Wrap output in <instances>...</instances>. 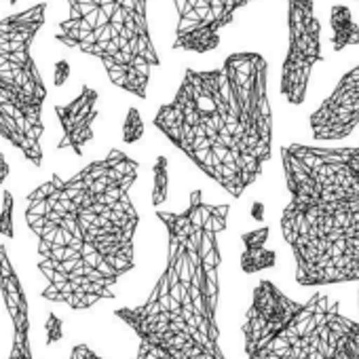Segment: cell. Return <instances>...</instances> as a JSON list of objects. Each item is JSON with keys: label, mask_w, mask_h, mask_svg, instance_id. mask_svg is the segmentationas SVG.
<instances>
[{"label": "cell", "mask_w": 359, "mask_h": 359, "mask_svg": "<svg viewBox=\"0 0 359 359\" xmlns=\"http://www.w3.org/2000/svg\"><path fill=\"white\" fill-rule=\"evenodd\" d=\"M140 163L112 148L62 180L57 173L26 197V226L39 239L45 300L87 311L116 296V283L135 266L140 214L131 187Z\"/></svg>", "instance_id": "cell-1"}, {"label": "cell", "mask_w": 359, "mask_h": 359, "mask_svg": "<svg viewBox=\"0 0 359 359\" xmlns=\"http://www.w3.org/2000/svg\"><path fill=\"white\" fill-rule=\"evenodd\" d=\"M152 125L199 171L239 199L273 156L269 64L256 51L229 55L220 68H187Z\"/></svg>", "instance_id": "cell-2"}, {"label": "cell", "mask_w": 359, "mask_h": 359, "mask_svg": "<svg viewBox=\"0 0 359 359\" xmlns=\"http://www.w3.org/2000/svg\"><path fill=\"white\" fill-rule=\"evenodd\" d=\"M231 205L208 203L195 189L182 212H156L167 233L165 269L148 298L121 306L137 338L135 359H226L220 342V239Z\"/></svg>", "instance_id": "cell-3"}, {"label": "cell", "mask_w": 359, "mask_h": 359, "mask_svg": "<svg viewBox=\"0 0 359 359\" xmlns=\"http://www.w3.org/2000/svg\"><path fill=\"white\" fill-rule=\"evenodd\" d=\"M281 235L304 287L359 281V146L281 148Z\"/></svg>", "instance_id": "cell-4"}, {"label": "cell", "mask_w": 359, "mask_h": 359, "mask_svg": "<svg viewBox=\"0 0 359 359\" xmlns=\"http://www.w3.org/2000/svg\"><path fill=\"white\" fill-rule=\"evenodd\" d=\"M241 332L248 359H359V319L338 300L300 302L269 279L254 285Z\"/></svg>", "instance_id": "cell-5"}, {"label": "cell", "mask_w": 359, "mask_h": 359, "mask_svg": "<svg viewBox=\"0 0 359 359\" xmlns=\"http://www.w3.org/2000/svg\"><path fill=\"white\" fill-rule=\"evenodd\" d=\"M70 18L55 39L97 57L110 83L146 100L150 74L161 66L148 28V0H68Z\"/></svg>", "instance_id": "cell-6"}, {"label": "cell", "mask_w": 359, "mask_h": 359, "mask_svg": "<svg viewBox=\"0 0 359 359\" xmlns=\"http://www.w3.org/2000/svg\"><path fill=\"white\" fill-rule=\"evenodd\" d=\"M11 53V43L0 47V137L15 146L30 165L41 167L47 87L34 62L20 64Z\"/></svg>", "instance_id": "cell-7"}, {"label": "cell", "mask_w": 359, "mask_h": 359, "mask_svg": "<svg viewBox=\"0 0 359 359\" xmlns=\"http://www.w3.org/2000/svg\"><path fill=\"white\" fill-rule=\"evenodd\" d=\"M287 3V51L281 66V95L287 104L300 106L306 100L313 68L323 62L321 24L313 0Z\"/></svg>", "instance_id": "cell-8"}, {"label": "cell", "mask_w": 359, "mask_h": 359, "mask_svg": "<svg viewBox=\"0 0 359 359\" xmlns=\"http://www.w3.org/2000/svg\"><path fill=\"white\" fill-rule=\"evenodd\" d=\"M254 0H173L177 28L171 49L187 53H212L220 47L222 30Z\"/></svg>", "instance_id": "cell-9"}, {"label": "cell", "mask_w": 359, "mask_h": 359, "mask_svg": "<svg viewBox=\"0 0 359 359\" xmlns=\"http://www.w3.org/2000/svg\"><path fill=\"white\" fill-rule=\"evenodd\" d=\"M359 125V66L348 70L334 91L309 116V127L315 140L334 142L348 137Z\"/></svg>", "instance_id": "cell-10"}, {"label": "cell", "mask_w": 359, "mask_h": 359, "mask_svg": "<svg viewBox=\"0 0 359 359\" xmlns=\"http://www.w3.org/2000/svg\"><path fill=\"white\" fill-rule=\"evenodd\" d=\"M0 294L11 319L13 338L7 359H36L30 342V306L7 245H0Z\"/></svg>", "instance_id": "cell-11"}, {"label": "cell", "mask_w": 359, "mask_h": 359, "mask_svg": "<svg viewBox=\"0 0 359 359\" xmlns=\"http://www.w3.org/2000/svg\"><path fill=\"white\" fill-rule=\"evenodd\" d=\"M97 91L83 85L81 93L70 104H57L55 114L62 125V140L57 150H72L76 156L85 152V146L93 140V123L97 118Z\"/></svg>", "instance_id": "cell-12"}, {"label": "cell", "mask_w": 359, "mask_h": 359, "mask_svg": "<svg viewBox=\"0 0 359 359\" xmlns=\"http://www.w3.org/2000/svg\"><path fill=\"white\" fill-rule=\"evenodd\" d=\"M243 241V254H241V269L245 273H260L264 269L275 266V252L266 250L269 243V226L250 231L241 237Z\"/></svg>", "instance_id": "cell-13"}, {"label": "cell", "mask_w": 359, "mask_h": 359, "mask_svg": "<svg viewBox=\"0 0 359 359\" xmlns=\"http://www.w3.org/2000/svg\"><path fill=\"white\" fill-rule=\"evenodd\" d=\"M330 26H332V47L336 53L344 51L346 47L359 45V26L353 18V11L346 5L332 7Z\"/></svg>", "instance_id": "cell-14"}, {"label": "cell", "mask_w": 359, "mask_h": 359, "mask_svg": "<svg viewBox=\"0 0 359 359\" xmlns=\"http://www.w3.org/2000/svg\"><path fill=\"white\" fill-rule=\"evenodd\" d=\"M169 197V163L167 156H156L154 165H152V205L158 208L167 201Z\"/></svg>", "instance_id": "cell-15"}, {"label": "cell", "mask_w": 359, "mask_h": 359, "mask_svg": "<svg viewBox=\"0 0 359 359\" xmlns=\"http://www.w3.org/2000/svg\"><path fill=\"white\" fill-rule=\"evenodd\" d=\"M13 212H15V199L11 191H3V210H0V237L13 239L15 226H13Z\"/></svg>", "instance_id": "cell-16"}, {"label": "cell", "mask_w": 359, "mask_h": 359, "mask_svg": "<svg viewBox=\"0 0 359 359\" xmlns=\"http://www.w3.org/2000/svg\"><path fill=\"white\" fill-rule=\"evenodd\" d=\"M144 135V121L137 108H129L125 123H123V142L125 144H135Z\"/></svg>", "instance_id": "cell-17"}, {"label": "cell", "mask_w": 359, "mask_h": 359, "mask_svg": "<svg viewBox=\"0 0 359 359\" xmlns=\"http://www.w3.org/2000/svg\"><path fill=\"white\" fill-rule=\"evenodd\" d=\"M45 336H47V346H53V344H57L64 338V323H62V319L55 313H49L47 315Z\"/></svg>", "instance_id": "cell-18"}, {"label": "cell", "mask_w": 359, "mask_h": 359, "mask_svg": "<svg viewBox=\"0 0 359 359\" xmlns=\"http://www.w3.org/2000/svg\"><path fill=\"white\" fill-rule=\"evenodd\" d=\"M68 79H70V64L66 60L55 62V70H53V83H55V87L66 85Z\"/></svg>", "instance_id": "cell-19"}, {"label": "cell", "mask_w": 359, "mask_h": 359, "mask_svg": "<svg viewBox=\"0 0 359 359\" xmlns=\"http://www.w3.org/2000/svg\"><path fill=\"white\" fill-rule=\"evenodd\" d=\"M70 359H104L102 355H97L91 346L87 344H74L70 351Z\"/></svg>", "instance_id": "cell-20"}, {"label": "cell", "mask_w": 359, "mask_h": 359, "mask_svg": "<svg viewBox=\"0 0 359 359\" xmlns=\"http://www.w3.org/2000/svg\"><path fill=\"white\" fill-rule=\"evenodd\" d=\"M11 173V165L7 163V156L0 152V187H3L7 182V177Z\"/></svg>", "instance_id": "cell-21"}]
</instances>
